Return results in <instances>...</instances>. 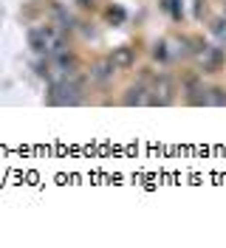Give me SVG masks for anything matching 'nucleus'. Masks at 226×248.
Here are the masks:
<instances>
[{
  "instance_id": "nucleus-8",
  "label": "nucleus",
  "mask_w": 226,
  "mask_h": 248,
  "mask_svg": "<svg viewBox=\"0 0 226 248\" xmlns=\"http://www.w3.org/2000/svg\"><path fill=\"white\" fill-rule=\"evenodd\" d=\"M113 71H116L113 60H105V62H99V65H96V74H93V77L99 79V82H107V79L113 77Z\"/></svg>"
},
{
  "instance_id": "nucleus-10",
  "label": "nucleus",
  "mask_w": 226,
  "mask_h": 248,
  "mask_svg": "<svg viewBox=\"0 0 226 248\" xmlns=\"http://www.w3.org/2000/svg\"><path fill=\"white\" fill-rule=\"evenodd\" d=\"M215 31L218 37H226V20H215Z\"/></svg>"
},
{
  "instance_id": "nucleus-2",
  "label": "nucleus",
  "mask_w": 226,
  "mask_h": 248,
  "mask_svg": "<svg viewBox=\"0 0 226 248\" xmlns=\"http://www.w3.org/2000/svg\"><path fill=\"white\" fill-rule=\"evenodd\" d=\"M170 93H173V85H170V79L161 77L156 79V85H153V96L147 99L150 105H167L170 102Z\"/></svg>"
},
{
  "instance_id": "nucleus-4",
  "label": "nucleus",
  "mask_w": 226,
  "mask_h": 248,
  "mask_svg": "<svg viewBox=\"0 0 226 248\" xmlns=\"http://www.w3.org/2000/svg\"><path fill=\"white\" fill-rule=\"evenodd\" d=\"M184 88H187V93H190V102H192V105H204V102H207V93H204V88H201L198 77H187Z\"/></svg>"
},
{
  "instance_id": "nucleus-12",
  "label": "nucleus",
  "mask_w": 226,
  "mask_h": 248,
  "mask_svg": "<svg viewBox=\"0 0 226 248\" xmlns=\"http://www.w3.org/2000/svg\"><path fill=\"white\" fill-rule=\"evenodd\" d=\"M79 3H82V6H93V0H79Z\"/></svg>"
},
{
  "instance_id": "nucleus-3",
  "label": "nucleus",
  "mask_w": 226,
  "mask_h": 248,
  "mask_svg": "<svg viewBox=\"0 0 226 248\" xmlns=\"http://www.w3.org/2000/svg\"><path fill=\"white\" fill-rule=\"evenodd\" d=\"M201 60H204V71H218L224 65V54H221V48L204 46L201 48Z\"/></svg>"
},
{
  "instance_id": "nucleus-1",
  "label": "nucleus",
  "mask_w": 226,
  "mask_h": 248,
  "mask_svg": "<svg viewBox=\"0 0 226 248\" xmlns=\"http://www.w3.org/2000/svg\"><path fill=\"white\" fill-rule=\"evenodd\" d=\"M76 99H79V79L68 77L51 85V102L54 105H74Z\"/></svg>"
},
{
  "instance_id": "nucleus-5",
  "label": "nucleus",
  "mask_w": 226,
  "mask_h": 248,
  "mask_svg": "<svg viewBox=\"0 0 226 248\" xmlns=\"http://www.w3.org/2000/svg\"><path fill=\"white\" fill-rule=\"evenodd\" d=\"M147 99H150V96H147V88H144V85H136V88L127 91V99H124V102H127V105H147Z\"/></svg>"
},
{
  "instance_id": "nucleus-7",
  "label": "nucleus",
  "mask_w": 226,
  "mask_h": 248,
  "mask_svg": "<svg viewBox=\"0 0 226 248\" xmlns=\"http://www.w3.org/2000/svg\"><path fill=\"white\" fill-rule=\"evenodd\" d=\"M29 43L37 54H45V31L43 29H31L29 31Z\"/></svg>"
},
{
  "instance_id": "nucleus-11",
  "label": "nucleus",
  "mask_w": 226,
  "mask_h": 248,
  "mask_svg": "<svg viewBox=\"0 0 226 248\" xmlns=\"http://www.w3.org/2000/svg\"><path fill=\"white\" fill-rule=\"evenodd\" d=\"M153 54H156V57H158V60H164V57H167L164 46H156V51H153Z\"/></svg>"
},
{
  "instance_id": "nucleus-9",
  "label": "nucleus",
  "mask_w": 226,
  "mask_h": 248,
  "mask_svg": "<svg viewBox=\"0 0 226 248\" xmlns=\"http://www.w3.org/2000/svg\"><path fill=\"white\" fill-rule=\"evenodd\" d=\"M207 102H209V105H226V93L215 88V91H209V96H207Z\"/></svg>"
},
{
  "instance_id": "nucleus-6",
  "label": "nucleus",
  "mask_w": 226,
  "mask_h": 248,
  "mask_svg": "<svg viewBox=\"0 0 226 248\" xmlns=\"http://www.w3.org/2000/svg\"><path fill=\"white\" fill-rule=\"evenodd\" d=\"M110 60H113L116 68H130V65H133V51H130V48H116Z\"/></svg>"
}]
</instances>
